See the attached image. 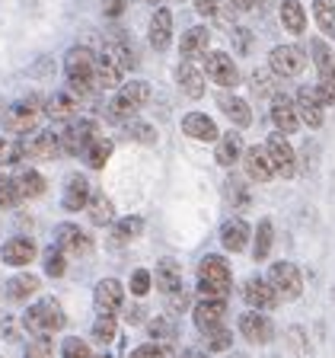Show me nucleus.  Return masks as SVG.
Returning <instances> with one entry per match:
<instances>
[{"label":"nucleus","mask_w":335,"mask_h":358,"mask_svg":"<svg viewBox=\"0 0 335 358\" xmlns=\"http://www.w3.org/2000/svg\"><path fill=\"white\" fill-rule=\"evenodd\" d=\"M230 266L221 256H204L198 266V294L201 301H227L230 294Z\"/></svg>","instance_id":"1"},{"label":"nucleus","mask_w":335,"mask_h":358,"mask_svg":"<svg viewBox=\"0 0 335 358\" xmlns=\"http://www.w3.org/2000/svg\"><path fill=\"white\" fill-rule=\"evenodd\" d=\"M147 99H150V83L131 80L112 96L105 115H109L112 122H128V119H134V112H141L144 106H147Z\"/></svg>","instance_id":"2"},{"label":"nucleus","mask_w":335,"mask_h":358,"mask_svg":"<svg viewBox=\"0 0 335 358\" xmlns=\"http://www.w3.org/2000/svg\"><path fill=\"white\" fill-rule=\"evenodd\" d=\"M64 323H67L64 310H61V304L52 298L36 301L29 310L22 313V327L36 336H52V333H58V329H64Z\"/></svg>","instance_id":"3"},{"label":"nucleus","mask_w":335,"mask_h":358,"mask_svg":"<svg viewBox=\"0 0 335 358\" xmlns=\"http://www.w3.org/2000/svg\"><path fill=\"white\" fill-rule=\"evenodd\" d=\"M42 106H45V103H42V96H38V93H29V96L16 99V103L7 109V119H3V125H7L13 134H29V131H36Z\"/></svg>","instance_id":"4"},{"label":"nucleus","mask_w":335,"mask_h":358,"mask_svg":"<svg viewBox=\"0 0 335 358\" xmlns=\"http://www.w3.org/2000/svg\"><path fill=\"white\" fill-rule=\"evenodd\" d=\"M268 285L275 288L281 301H297L304 291V278H300V268L294 262H275L268 268Z\"/></svg>","instance_id":"5"},{"label":"nucleus","mask_w":335,"mask_h":358,"mask_svg":"<svg viewBox=\"0 0 335 358\" xmlns=\"http://www.w3.org/2000/svg\"><path fill=\"white\" fill-rule=\"evenodd\" d=\"M306 67V52L300 45H278L275 52L268 55V71L275 77H297Z\"/></svg>","instance_id":"6"},{"label":"nucleus","mask_w":335,"mask_h":358,"mask_svg":"<svg viewBox=\"0 0 335 358\" xmlns=\"http://www.w3.org/2000/svg\"><path fill=\"white\" fill-rule=\"evenodd\" d=\"M265 150H268V157H271V164H275V176L290 179L297 173V154H294V148L288 144V134L275 131L265 141Z\"/></svg>","instance_id":"7"},{"label":"nucleus","mask_w":335,"mask_h":358,"mask_svg":"<svg viewBox=\"0 0 335 358\" xmlns=\"http://www.w3.org/2000/svg\"><path fill=\"white\" fill-rule=\"evenodd\" d=\"M204 77L214 80L217 87L230 90L239 83V67L233 64V58L227 52H208V58H204Z\"/></svg>","instance_id":"8"},{"label":"nucleus","mask_w":335,"mask_h":358,"mask_svg":"<svg viewBox=\"0 0 335 358\" xmlns=\"http://www.w3.org/2000/svg\"><path fill=\"white\" fill-rule=\"evenodd\" d=\"M239 333H243L246 343L265 345V343H271V336H275V323L268 320L262 310H246L243 317H239Z\"/></svg>","instance_id":"9"},{"label":"nucleus","mask_w":335,"mask_h":358,"mask_svg":"<svg viewBox=\"0 0 335 358\" xmlns=\"http://www.w3.org/2000/svg\"><path fill=\"white\" fill-rule=\"evenodd\" d=\"M93 304H96V310L103 313V317H115V313L121 310V304H125V288H121V282H115V278L96 282V288H93Z\"/></svg>","instance_id":"10"},{"label":"nucleus","mask_w":335,"mask_h":358,"mask_svg":"<svg viewBox=\"0 0 335 358\" xmlns=\"http://www.w3.org/2000/svg\"><path fill=\"white\" fill-rule=\"evenodd\" d=\"M64 71H67V80H93V74H96V55L89 52L87 45H74L64 55Z\"/></svg>","instance_id":"11"},{"label":"nucleus","mask_w":335,"mask_h":358,"mask_svg":"<svg viewBox=\"0 0 335 358\" xmlns=\"http://www.w3.org/2000/svg\"><path fill=\"white\" fill-rule=\"evenodd\" d=\"M99 141V131H96V122H70L61 138V148H67V154H87L89 144Z\"/></svg>","instance_id":"12"},{"label":"nucleus","mask_w":335,"mask_h":358,"mask_svg":"<svg viewBox=\"0 0 335 358\" xmlns=\"http://www.w3.org/2000/svg\"><path fill=\"white\" fill-rule=\"evenodd\" d=\"M195 317V327L201 329V333L208 336L214 333V329L223 327V317H227V301H198L192 310Z\"/></svg>","instance_id":"13"},{"label":"nucleus","mask_w":335,"mask_h":358,"mask_svg":"<svg viewBox=\"0 0 335 358\" xmlns=\"http://www.w3.org/2000/svg\"><path fill=\"white\" fill-rule=\"evenodd\" d=\"M176 83L188 99H201L204 96V67H198L195 61H179Z\"/></svg>","instance_id":"14"},{"label":"nucleus","mask_w":335,"mask_h":358,"mask_svg":"<svg viewBox=\"0 0 335 358\" xmlns=\"http://www.w3.org/2000/svg\"><path fill=\"white\" fill-rule=\"evenodd\" d=\"M243 301L253 307V310H271L281 298H278L275 288L268 285V278H249V282L243 285Z\"/></svg>","instance_id":"15"},{"label":"nucleus","mask_w":335,"mask_h":358,"mask_svg":"<svg viewBox=\"0 0 335 358\" xmlns=\"http://www.w3.org/2000/svg\"><path fill=\"white\" fill-rule=\"evenodd\" d=\"M54 246H58V250H64V253L83 256V253H89L93 240H89V234L80 231L77 224H61L58 231H54Z\"/></svg>","instance_id":"16"},{"label":"nucleus","mask_w":335,"mask_h":358,"mask_svg":"<svg viewBox=\"0 0 335 358\" xmlns=\"http://www.w3.org/2000/svg\"><path fill=\"white\" fill-rule=\"evenodd\" d=\"M294 106H297L300 122H306L310 128L322 125V99H320V93H316V87H300Z\"/></svg>","instance_id":"17"},{"label":"nucleus","mask_w":335,"mask_h":358,"mask_svg":"<svg viewBox=\"0 0 335 358\" xmlns=\"http://www.w3.org/2000/svg\"><path fill=\"white\" fill-rule=\"evenodd\" d=\"M208 42H211V32L204 29V26H192V29H186L182 32V42H179L182 61L208 58Z\"/></svg>","instance_id":"18"},{"label":"nucleus","mask_w":335,"mask_h":358,"mask_svg":"<svg viewBox=\"0 0 335 358\" xmlns=\"http://www.w3.org/2000/svg\"><path fill=\"white\" fill-rule=\"evenodd\" d=\"M182 131H186L188 138H195V141H204V144L221 138L214 119L204 115V112H188V115H182Z\"/></svg>","instance_id":"19"},{"label":"nucleus","mask_w":335,"mask_h":358,"mask_svg":"<svg viewBox=\"0 0 335 358\" xmlns=\"http://www.w3.org/2000/svg\"><path fill=\"white\" fill-rule=\"evenodd\" d=\"M0 259L16 268L29 266V262L36 259V243H32L29 237H10L7 243H3V250H0Z\"/></svg>","instance_id":"20"},{"label":"nucleus","mask_w":335,"mask_h":358,"mask_svg":"<svg viewBox=\"0 0 335 358\" xmlns=\"http://www.w3.org/2000/svg\"><path fill=\"white\" fill-rule=\"evenodd\" d=\"M89 182H87V176H80V173H70L67 176V182H64V208L67 211H80V208H87L89 205Z\"/></svg>","instance_id":"21"},{"label":"nucleus","mask_w":335,"mask_h":358,"mask_svg":"<svg viewBox=\"0 0 335 358\" xmlns=\"http://www.w3.org/2000/svg\"><path fill=\"white\" fill-rule=\"evenodd\" d=\"M271 122L278 125V131H281V134L297 131V128H300L297 106L290 103V99H284V96H275V99H271Z\"/></svg>","instance_id":"22"},{"label":"nucleus","mask_w":335,"mask_h":358,"mask_svg":"<svg viewBox=\"0 0 335 358\" xmlns=\"http://www.w3.org/2000/svg\"><path fill=\"white\" fill-rule=\"evenodd\" d=\"M217 106H221V112L227 115V119L233 122L237 128H246V125H253V112H249V106L243 103L239 96H233V93H217Z\"/></svg>","instance_id":"23"},{"label":"nucleus","mask_w":335,"mask_h":358,"mask_svg":"<svg viewBox=\"0 0 335 358\" xmlns=\"http://www.w3.org/2000/svg\"><path fill=\"white\" fill-rule=\"evenodd\" d=\"M246 173H249V179H259V182H268V179L275 176V164H271V157H268L265 148L246 150Z\"/></svg>","instance_id":"24"},{"label":"nucleus","mask_w":335,"mask_h":358,"mask_svg":"<svg viewBox=\"0 0 335 358\" xmlns=\"http://www.w3.org/2000/svg\"><path fill=\"white\" fill-rule=\"evenodd\" d=\"M147 38L154 45L156 52L170 48V38H172V13L170 10H156L154 20H150V29H147Z\"/></svg>","instance_id":"25"},{"label":"nucleus","mask_w":335,"mask_h":358,"mask_svg":"<svg viewBox=\"0 0 335 358\" xmlns=\"http://www.w3.org/2000/svg\"><path fill=\"white\" fill-rule=\"evenodd\" d=\"M42 112L48 115L52 122H74V112H77V99L70 93H52L45 99Z\"/></svg>","instance_id":"26"},{"label":"nucleus","mask_w":335,"mask_h":358,"mask_svg":"<svg viewBox=\"0 0 335 358\" xmlns=\"http://www.w3.org/2000/svg\"><path fill=\"white\" fill-rule=\"evenodd\" d=\"M246 240H249V224L243 217H230V221L221 227V243L223 250H230V253H239L246 250Z\"/></svg>","instance_id":"27"},{"label":"nucleus","mask_w":335,"mask_h":358,"mask_svg":"<svg viewBox=\"0 0 335 358\" xmlns=\"http://www.w3.org/2000/svg\"><path fill=\"white\" fill-rule=\"evenodd\" d=\"M156 288L163 294H176L182 291V268L176 259H160L156 262Z\"/></svg>","instance_id":"28"},{"label":"nucleus","mask_w":335,"mask_h":358,"mask_svg":"<svg viewBox=\"0 0 335 358\" xmlns=\"http://www.w3.org/2000/svg\"><path fill=\"white\" fill-rule=\"evenodd\" d=\"M58 148H61L58 134L42 131V134H36V138L26 144V157H32V160H54V157H58Z\"/></svg>","instance_id":"29"},{"label":"nucleus","mask_w":335,"mask_h":358,"mask_svg":"<svg viewBox=\"0 0 335 358\" xmlns=\"http://www.w3.org/2000/svg\"><path fill=\"white\" fill-rule=\"evenodd\" d=\"M239 154H243V138H239L237 131H227L217 138V150H214V160L221 166H233L239 160Z\"/></svg>","instance_id":"30"},{"label":"nucleus","mask_w":335,"mask_h":358,"mask_svg":"<svg viewBox=\"0 0 335 358\" xmlns=\"http://www.w3.org/2000/svg\"><path fill=\"white\" fill-rule=\"evenodd\" d=\"M38 278L36 275H26V272H22V275H13L10 278L7 285H3V291H7V298L10 301H29L32 294H36L38 291Z\"/></svg>","instance_id":"31"},{"label":"nucleus","mask_w":335,"mask_h":358,"mask_svg":"<svg viewBox=\"0 0 335 358\" xmlns=\"http://www.w3.org/2000/svg\"><path fill=\"white\" fill-rule=\"evenodd\" d=\"M281 22H284V29L294 32V36H300L306 26V13L304 7H300V0H284L281 3Z\"/></svg>","instance_id":"32"},{"label":"nucleus","mask_w":335,"mask_h":358,"mask_svg":"<svg viewBox=\"0 0 335 358\" xmlns=\"http://www.w3.org/2000/svg\"><path fill=\"white\" fill-rule=\"evenodd\" d=\"M16 189H20L22 199H38V195H45V179H42V173H36V170H20V173H16Z\"/></svg>","instance_id":"33"},{"label":"nucleus","mask_w":335,"mask_h":358,"mask_svg":"<svg viewBox=\"0 0 335 358\" xmlns=\"http://www.w3.org/2000/svg\"><path fill=\"white\" fill-rule=\"evenodd\" d=\"M89 221L99 224V227H105V224H112V217H115V208H112V201L105 199L103 192H96L93 199H89Z\"/></svg>","instance_id":"34"},{"label":"nucleus","mask_w":335,"mask_h":358,"mask_svg":"<svg viewBox=\"0 0 335 358\" xmlns=\"http://www.w3.org/2000/svg\"><path fill=\"white\" fill-rule=\"evenodd\" d=\"M125 134H128V138H131V141L144 144V148H150V144H156V128L150 125V122L128 119V122H125Z\"/></svg>","instance_id":"35"},{"label":"nucleus","mask_w":335,"mask_h":358,"mask_svg":"<svg viewBox=\"0 0 335 358\" xmlns=\"http://www.w3.org/2000/svg\"><path fill=\"white\" fill-rule=\"evenodd\" d=\"M313 16L326 36H335V0H313Z\"/></svg>","instance_id":"36"},{"label":"nucleus","mask_w":335,"mask_h":358,"mask_svg":"<svg viewBox=\"0 0 335 358\" xmlns=\"http://www.w3.org/2000/svg\"><path fill=\"white\" fill-rule=\"evenodd\" d=\"M271 240H275L271 221H259V231H255V243H253V256H255V262L268 259V253H271Z\"/></svg>","instance_id":"37"},{"label":"nucleus","mask_w":335,"mask_h":358,"mask_svg":"<svg viewBox=\"0 0 335 358\" xmlns=\"http://www.w3.org/2000/svg\"><path fill=\"white\" fill-rule=\"evenodd\" d=\"M87 164L93 166V170H103L105 164H109V157H112V141H105V138H99V141H93L89 144V150L87 154Z\"/></svg>","instance_id":"38"},{"label":"nucleus","mask_w":335,"mask_h":358,"mask_svg":"<svg viewBox=\"0 0 335 358\" xmlns=\"http://www.w3.org/2000/svg\"><path fill=\"white\" fill-rule=\"evenodd\" d=\"M310 58L316 64V71H326V67H335V55L322 38H310Z\"/></svg>","instance_id":"39"},{"label":"nucleus","mask_w":335,"mask_h":358,"mask_svg":"<svg viewBox=\"0 0 335 358\" xmlns=\"http://www.w3.org/2000/svg\"><path fill=\"white\" fill-rule=\"evenodd\" d=\"M20 201H22V195L16 189V179L0 173V208H16Z\"/></svg>","instance_id":"40"},{"label":"nucleus","mask_w":335,"mask_h":358,"mask_svg":"<svg viewBox=\"0 0 335 358\" xmlns=\"http://www.w3.org/2000/svg\"><path fill=\"white\" fill-rule=\"evenodd\" d=\"M26 160V144L20 141H0V166H16Z\"/></svg>","instance_id":"41"},{"label":"nucleus","mask_w":335,"mask_h":358,"mask_svg":"<svg viewBox=\"0 0 335 358\" xmlns=\"http://www.w3.org/2000/svg\"><path fill=\"white\" fill-rule=\"evenodd\" d=\"M128 358H176V352H172L170 343H144V345H137Z\"/></svg>","instance_id":"42"},{"label":"nucleus","mask_w":335,"mask_h":358,"mask_svg":"<svg viewBox=\"0 0 335 358\" xmlns=\"http://www.w3.org/2000/svg\"><path fill=\"white\" fill-rule=\"evenodd\" d=\"M141 231H144V221L137 215H134V217H121V221L115 224V240H119V243H128V240H134Z\"/></svg>","instance_id":"43"},{"label":"nucleus","mask_w":335,"mask_h":358,"mask_svg":"<svg viewBox=\"0 0 335 358\" xmlns=\"http://www.w3.org/2000/svg\"><path fill=\"white\" fill-rule=\"evenodd\" d=\"M316 93H320L322 106L335 103V67H326V71H320V83H316Z\"/></svg>","instance_id":"44"},{"label":"nucleus","mask_w":335,"mask_h":358,"mask_svg":"<svg viewBox=\"0 0 335 358\" xmlns=\"http://www.w3.org/2000/svg\"><path fill=\"white\" fill-rule=\"evenodd\" d=\"M64 250H58V246H52L48 253H45V275H52V278H61L64 275Z\"/></svg>","instance_id":"45"},{"label":"nucleus","mask_w":335,"mask_h":358,"mask_svg":"<svg viewBox=\"0 0 335 358\" xmlns=\"http://www.w3.org/2000/svg\"><path fill=\"white\" fill-rule=\"evenodd\" d=\"M223 192H227V201H230V205H237V208H246V205H249V189H246L239 179H227Z\"/></svg>","instance_id":"46"},{"label":"nucleus","mask_w":335,"mask_h":358,"mask_svg":"<svg viewBox=\"0 0 335 358\" xmlns=\"http://www.w3.org/2000/svg\"><path fill=\"white\" fill-rule=\"evenodd\" d=\"M147 333L154 343H172V336H176V329H172L170 320H163V317H156V320L147 323Z\"/></svg>","instance_id":"47"},{"label":"nucleus","mask_w":335,"mask_h":358,"mask_svg":"<svg viewBox=\"0 0 335 358\" xmlns=\"http://www.w3.org/2000/svg\"><path fill=\"white\" fill-rule=\"evenodd\" d=\"M61 355L64 358H93V352H89V345L83 343L80 336H67L64 345H61Z\"/></svg>","instance_id":"48"},{"label":"nucleus","mask_w":335,"mask_h":358,"mask_svg":"<svg viewBox=\"0 0 335 358\" xmlns=\"http://www.w3.org/2000/svg\"><path fill=\"white\" fill-rule=\"evenodd\" d=\"M93 339L96 343H112L115 339V317H103L99 313V320L93 323Z\"/></svg>","instance_id":"49"},{"label":"nucleus","mask_w":335,"mask_h":358,"mask_svg":"<svg viewBox=\"0 0 335 358\" xmlns=\"http://www.w3.org/2000/svg\"><path fill=\"white\" fill-rule=\"evenodd\" d=\"M54 355V345L48 336H36L29 345H26V358H52Z\"/></svg>","instance_id":"50"},{"label":"nucleus","mask_w":335,"mask_h":358,"mask_svg":"<svg viewBox=\"0 0 335 358\" xmlns=\"http://www.w3.org/2000/svg\"><path fill=\"white\" fill-rule=\"evenodd\" d=\"M204 339H208V352H227L233 343V333L227 327H221V329H214V333H208Z\"/></svg>","instance_id":"51"},{"label":"nucleus","mask_w":335,"mask_h":358,"mask_svg":"<svg viewBox=\"0 0 335 358\" xmlns=\"http://www.w3.org/2000/svg\"><path fill=\"white\" fill-rule=\"evenodd\" d=\"M147 291H150V272L147 268H137V272L131 275V294L134 298H144Z\"/></svg>","instance_id":"52"},{"label":"nucleus","mask_w":335,"mask_h":358,"mask_svg":"<svg viewBox=\"0 0 335 358\" xmlns=\"http://www.w3.org/2000/svg\"><path fill=\"white\" fill-rule=\"evenodd\" d=\"M249 83H253V93H259V96H278V93H275V83H271V77L255 74Z\"/></svg>","instance_id":"53"},{"label":"nucleus","mask_w":335,"mask_h":358,"mask_svg":"<svg viewBox=\"0 0 335 358\" xmlns=\"http://www.w3.org/2000/svg\"><path fill=\"white\" fill-rule=\"evenodd\" d=\"M188 291L182 288V291H176V294H166V304H170V310H176V313H182V310H188Z\"/></svg>","instance_id":"54"},{"label":"nucleus","mask_w":335,"mask_h":358,"mask_svg":"<svg viewBox=\"0 0 335 358\" xmlns=\"http://www.w3.org/2000/svg\"><path fill=\"white\" fill-rule=\"evenodd\" d=\"M128 0H103V13L109 16V20H119L121 13H125Z\"/></svg>","instance_id":"55"},{"label":"nucleus","mask_w":335,"mask_h":358,"mask_svg":"<svg viewBox=\"0 0 335 358\" xmlns=\"http://www.w3.org/2000/svg\"><path fill=\"white\" fill-rule=\"evenodd\" d=\"M195 10L201 16H217L221 13V0H195Z\"/></svg>","instance_id":"56"},{"label":"nucleus","mask_w":335,"mask_h":358,"mask_svg":"<svg viewBox=\"0 0 335 358\" xmlns=\"http://www.w3.org/2000/svg\"><path fill=\"white\" fill-rule=\"evenodd\" d=\"M230 3H233L237 10H253V7H255V0H230Z\"/></svg>","instance_id":"57"},{"label":"nucleus","mask_w":335,"mask_h":358,"mask_svg":"<svg viewBox=\"0 0 335 358\" xmlns=\"http://www.w3.org/2000/svg\"><path fill=\"white\" fill-rule=\"evenodd\" d=\"M96 358H112V355H105V352H103V355H96Z\"/></svg>","instance_id":"58"}]
</instances>
